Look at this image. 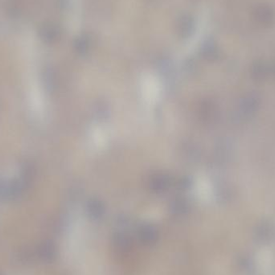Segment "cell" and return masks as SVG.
<instances>
[{
	"label": "cell",
	"instance_id": "3",
	"mask_svg": "<svg viewBox=\"0 0 275 275\" xmlns=\"http://www.w3.org/2000/svg\"><path fill=\"white\" fill-rule=\"evenodd\" d=\"M268 74V68L263 62H257L252 69V75L256 80H262L265 78Z\"/></svg>",
	"mask_w": 275,
	"mask_h": 275
},
{
	"label": "cell",
	"instance_id": "2",
	"mask_svg": "<svg viewBox=\"0 0 275 275\" xmlns=\"http://www.w3.org/2000/svg\"><path fill=\"white\" fill-rule=\"evenodd\" d=\"M259 101L256 97L249 95L241 101L240 113L245 117L251 116L257 111Z\"/></svg>",
	"mask_w": 275,
	"mask_h": 275
},
{
	"label": "cell",
	"instance_id": "1",
	"mask_svg": "<svg viewBox=\"0 0 275 275\" xmlns=\"http://www.w3.org/2000/svg\"><path fill=\"white\" fill-rule=\"evenodd\" d=\"M254 17L257 22L265 26L272 25L274 21L273 10L265 5L257 7V9L255 10Z\"/></svg>",
	"mask_w": 275,
	"mask_h": 275
}]
</instances>
